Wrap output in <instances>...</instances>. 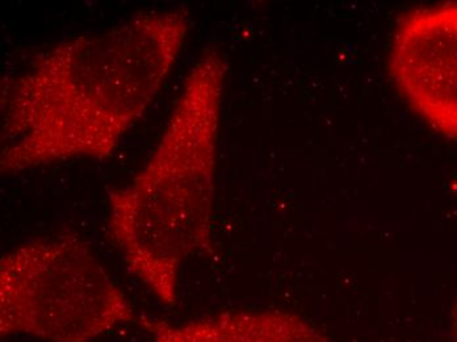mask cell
<instances>
[{"instance_id": "obj_3", "label": "cell", "mask_w": 457, "mask_h": 342, "mask_svg": "<svg viewBox=\"0 0 457 342\" xmlns=\"http://www.w3.org/2000/svg\"><path fill=\"white\" fill-rule=\"evenodd\" d=\"M135 308L74 233L38 238L0 260V335L90 342L136 321Z\"/></svg>"}, {"instance_id": "obj_1", "label": "cell", "mask_w": 457, "mask_h": 342, "mask_svg": "<svg viewBox=\"0 0 457 342\" xmlns=\"http://www.w3.org/2000/svg\"><path fill=\"white\" fill-rule=\"evenodd\" d=\"M189 28L186 7L145 11L32 58L3 90V174L111 157L157 98Z\"/></svg>"}, {"instance_id": "obj_4", "label": "cell", "mask_w": 457, "mask_h": 342, "mask_svg": "<svg viewBox=\"0 0 457 342\" xmlns=\"http://www.w3.org/2000/svg\"><path fill=\"white\" fill-rule=\"evenodd\" d=\"M389 71L412 110L457 140V2L418 8L398 21Z\"/></svg>"}, {"instance_id": "obj_6", "label": "cell", "mask_w": 457, "mask_h": 342, "mask_svg": "<svg viewBox=\"0 0 457 342\" xmlns=\"http://www.w3.org/2000/svg\"><path fill=\"white\" fill-rule=\"evenodd\" d=\"M453 336L450 342H457V299L453 307Z\"/></svg>"}, {"instance_id": "obj_2", "label": "cell", "mask_w": 457, "mask_h": 342, "mask_svg": "<svg viewBox=\"0 0 457 342\" xmlns=\"http://www.w3.org/2000/svg\"><path fill=\"white\" fill-rule=\"evenodd\" d=\"M228 61L208 48L192 66L144 168L108 197V229L122 260L163 304L179 299L189 258L213 250L214 179Z\"/></svg>"}, {"instance_id": "obj_5", "label": "cell", "mask_w": 457, "mask_h": 342, "mask_svg": "<svg viewBox=\"0 0 457 342\" xmlns=\"http://www.w3.org/2000/svg\"><path fill=\"white\" fill-rule=\"evenodd\" d=\"M154 342H331L311 321L286 311H237L169 324L141 321Z\"/></svg>"}]
</instances>
